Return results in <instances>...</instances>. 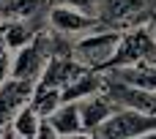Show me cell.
Instances as JSON below:
<instances>
[{"mask_svg":"<svg viewBox=\"0 0 156 139\" xmlns=\"http://www.w3.org/2000/svg\"><path fill=\"white\" fill-rule=\"evenodd\" d=\"M123 30H112V27H96L85 36L71 38V57L80 60L88 71H107L112 66L118 41H121Z\"/></svg>","mask_w":156,"mask_h":139,"instance_id":"1","label":"cell"},{"mask_svg":"<svg viewBox=\"0 0 156 139\" xmlns=\"http://www.w3.org/2000/svg\"><path fill=\"white\" fill-rule=\"evenodd\" d=\"M93 16L101 27L126 30L134 25H148L156 19V0H99Z\"/></svg>","mask_w":156,"mask_h":139,"instance_id":"2","label":"cell"},{"mask_svg":"<svg viewBox=\"0 0 156 139\" xmlns=\"http://www.w3.org/2000/svg\"><path fill=\"white\" fill-rule=\"evenodd\" d=\"M137 63H156V36H154V25H134L126 27L121 33L115 57L110 68L118 66H137Z\"/></svg>","mask_w":156,"mask_h":139,"instance_id":"3","label":"cell"},{"mask_svg":"<svg viewBox=\"0 0 156 139\" xmlns=\"http://www.w3.org/2000/svg\"><path fill=\"white\" fill-rule=\"evenodd\" d=\"M52 33L44 30L38 33L30 44H25L22 49L14 52V60H11V76L14 79H25V82H38L49 57H52Z\"/></svg>","mask_w":156,"mask_h":139,"instance_id":"4","label":"cell"},{"mask_svg":"<svg viewBox=\"0 0 156 139\" xmlns=\"http://www.w3.org/2000/svg\"><path fill=\"white\" fill-rule=\"evenodd\" d=\"M154 128H156V115L118 107L93 131V139H134V137H143V134L154 131Z\"/></svg>","mask_w":156,"mask_h":139,"instance_id":"5","label":"cell"},{"mask_svg":"<svg viewBox=\"0 0 156 139\" xmlns=\"http://www.w3.org/2000/svg\"><path fill=\"white\" fill-rule=\"evenodd\" d=\"M47 27L52 33H60L66 38H77V36H85L99 25V19L85 11V8H77V5H69V3H55L47 8Z\"/></svg>","mask_w":156,"mask_h":139,"instance_id":"6","label":"cell"},{"mask_svg":"<svg viewBox=\"0 0 156 139\" xmlns=\"http://www.w3.org/2000/svg\"><path fill=\"white\" fill-rule=\"evenodd\" d=\"M30 93H33V82H25V79L8 76L0 85V128H5L14 120V115L30 101Z\"/></svg>","mask_w":156,"mask_h":139,"instance_id":"7","label":"cell"},{"mask_svg":"<svg viewBox=\"0 0 156 139\" xmlns=\"http://www.w3.org/2000/svg\"><path fill=\"white\" fill-rule=\"evenodd\" d=\"M107 79L112 82H123L129 87H140V90H156V63H137V66H118V68H107L104 71Z\"/></svg>","mask_w":156,"mask_h":139,"instance_id":"8","label":"cell"},{"mask_svg":"<svg viewBox=\"0 0 156 139\" xmlns=\"http://www.w3.org/2000/svg\"><path fill=\"white\" fill-rule=\"evenodd\" d=\"M80 104V117H82V128H85V134H93L118 107L110 101V96L101 90V93H96V96H88V98H82V101H77Z\"/></svg>","mask_w":156,"mask_h":139,"instance_id":"9","label":"cell"},{"mask_svg":"<svg viewBox=\"0 0 156 139\" xmlns=\"http://www.w3.org/2000/svg\"><path fill=\"white\" fill-rule=\"evenodd\" d=\"M47 123L58 131V137L85 134V128H82V117H80V104H77V101H63V104L47 117Z\"/></svg>","mask_w":156,"mask_h":139,"instance_id":"10","label":"cell"},{"mask_svg":"<svg viewBox=\"0 0 156 139\" xmlns=\"http://www.w3.org/2000/svg\"><path fill=\"white\" fill-rule=\"evenodd\" d=\"M104 82H107L104 71H82L63 87V101H82L88 96H96L104 90Z\"/></svg>","mask_w":156,"mask_h":139,"instance_id":"11","label":"cell"},{"mask_svg":"<svg viewBox=\"0 0 156 139\" xmlns=\"http://www.w3.org/2000/svg\"><path fill=\"white\" fill-rule=\"evenodd\" d=\"M44 120L63 104V90L60 87H52V85H44V82H36L33 85V93H30V101H27Z\"/></svg>","mask_w":156,"mask_h":139,"instance_id":"12","label":"cell"},{"mask_svg":"<svg viewBox=\"0 0 156 139\" xmlns=\"http://www.w3.org/2000/svg\"><path fill=\"white\" fill-rule=\"evenodd\" d=\"M41 123H44V117H41L30 104H25V107L14 115V120H11L8 126H11L22 139H33V137H36V131L41 128Z\"/></svg>","mask_w":156,"mask_h":139,"instance_id":"13","label":"cell"},{"mask_svg":"<svg viewBox=\"0 0 156 139\" xmlns=\"http://www.w3.org/2000/svg\"><path fill=\"white\" fill-rule=\"evenodd\" d=\"M11 60H14V52L5 46V41L0 38V85L11 76Z\"/></svg>","mask_w":156,"mask_h":139,"instance_id":"14","label":"cell"},{"mask_svg":"<svg viewBox=\"0 0 156 139\" xmlns=\"http://www.w3.org/2000/svg\"><path fill=\"white\" fill-rule=\"evenodd\" d=\"M33 139H60V137H58V131L44 120V123H41V128L36 131V137H33Z\"/></svg>","mask_w":156,"mask_h":139,"instance_id":"15","label":"cell"},{"mask_svg":"<svg viewBox=\"0 0 156 139\" xmlns=\"http://www.w3.org/2000/svg\"><path fill=\"white\" fill-rule=\"evenodd\" d=\"M55 3H69V5H77V8H85V11L93 14V5H96L99 0H55Z\"/></svg>","mask_w":156,"mask_h":139,"instance_id":"16","label":"cell"},{"mask_svg":"<svg viewBox=\"0 0 156 139\" xmlns=\"http://www.w3.org/2000/svg\"><path fill=\"white\" fill-rule=\"evenodd\" d=\"M0 139H22L11 126H5V128H0Z\"/></svg>","mask_w":156,"mask_h":139,"instance_id":"17","label":"cell"},{"mask_svg":"<svg viewBox=\"0 0 156 139\" xmlns=\"http://www.w3.org/2000/svg\"><path fill=\"white\" fill-rule=\"evenodd\" d=\"M60 139H93V134H74V137H60Z\"/></svg>","mask_w":156,"mask_h":139,"instance_id":"18","label":"cell"},{"mask_svg":"<svg viewBox=\"0 0 156 139\" xmlns=\"http://www.w3.org/2000/svg\"><path fill=\"white\" fill-rule=\"evenodd\" d=\"M134 139H156V128H154V131H148V134H143V137H134Z\"/></svg>","mask_w":156,"mask_h":139,"instance_id":"19","label":"cell"},{"mask_svg":"<svg viewBox=\"0 0 156 139\" xmlns=\"http://www.w3.org/2000/svg\"><path fill=\"white\" fill-rule=\"evenodd\" d=\"M151 25H154V36H156V19H154V22H151Z\"/></svg>","mask_w":156,"mask_h":139,"instance_id":"20","label":"cell"}]
</instances>
